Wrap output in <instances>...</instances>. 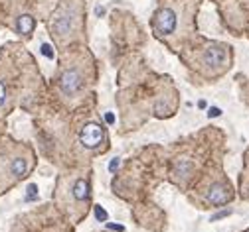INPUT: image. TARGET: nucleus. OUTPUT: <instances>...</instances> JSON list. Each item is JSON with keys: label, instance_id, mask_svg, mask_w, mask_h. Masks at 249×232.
<instances>
[{"label": "nucleus", "instance_id": "obj_4", "mask_svg": "<svg viewBox=\"0 0 249 232\" xmlns=\"http://www.w3.org/2000/svg\"><path fill=\"white\" fill-rule=\"evenodd\" d=\"M152 30L154 34L160 36V38H166V36H172L174 31L178 30V14L172 6H160L152 16Z\"/></svg>", "mask_w": 249, "mask_h": 232}, {"label": "nucleus", "instance_id": "obj_10", "mask_svg": "<svg viewBox=\"0 0 249 232\" xmlns=\"http://www.w3.org/2000/svg\"><path fill=\"white\" fill-rule=\"evenodd\" d=\"M36 195H38V187H36V185H30L26 197H28V199H36Z\"/></svg>", "mask_w": 249, "mask_h": 232}, {"label": "nucleus", "instance_id": "obj_3", "mask_svg": "<svg viewBox=\"0 0 249 232\" xmlns=\"http://www.w3.org/2000/svg\"><path fill=\"white\" fill-rule=\"evenodd\" d=\"M85 73L83 69L75 67V65H70V67H66L64 71H61L59 75V91L64 93V96L71 98V96H77L81 91H83V85H85Z\"/></svg>", "mask_w": 249, "mask_h": 232}, {"label": "nucleus", "instance_id": "obj_9", "mask_svg": "<svg viewBox=\"0 0 249 232\" xmlns=\"http://www.w3.org/2000/svg\"><path fill=\"white\" fill-rule=\"evenodd\" d=\"M6 87H4V83L2 81H0V108H2L4 107V103H6Z\"/></svg>", "mask_w": 249, "mask_h": 232}, {"label": "nucleus", "instance_id": "obj_12", "mask_svg": "<svg viewBox=\"0 0 249 232\" xmlns=\"http://www.w3.org/2000/svg\"><path fill=\"white\" fill-rule=\"evenodd\" d=\"M95 213H97V217H99V220H105V218H107V215H105V211H103L101 207H95Z\"/></svg>", "mask_w": 249, "mask_h": 232}, {"label": "nucleus", "instance_id": "obj_5", "mask_svg": "<svg viewBox=\"0 0 249 232\" xmlns=\"http://www.w3.org/2000/svg\"><path fill=\"white\" fill-rule=\"evenodd\" d=\"M103 140H105V132L103 126L97 122H87L79 132V142L87 150H97L103 144Z\"/></svg>", "mask_w": 249, "mask_h": 232}, {"label": "nucleus", "instance_id": "obj_2", "mask_svg": "<svg viewBox=\"0 0 249 232\" xmlns=\"http://www.w3.org/2000/svg\"><path fill=\"white\" fill-rule=\"evenodd\" d=\"M231 49L226 44H210L200 53V63L210 71H220V67H230Z\"/></svg>", "mask_w": 249, "mask_h": 232}, {"label": "nucleus", "instance_id": "obj_13", "mask_svg": "<svg viewBox=\"0 0 249 232\" xmlns=\"http://www.w3.org/2000/svg\"><path fill=\"white\" fill-rule=\"evenodd\" d=\"M212 112H210V116H217V114H220V108H210Z\"/></svg>", "mask_w": 249, "mask_h": 232}, {"label": "nucleus", "instance_id": "obj_11", "mask_svg": "<svg viewBox=\"0 0 249 232\" xmlns=\"http://www.w3.org/2000/svg\"><path fill=\"white\" fill-rule=\"evenodd\" d=\"M42 53H44L46 57H50V59H53V53H52V49H50V46H42Z\"/></svg>", "mask_w": 249, "mask_h": 232}, {"label": "nucleus", "instance_id": "obj_6", "mask_svg": "<svg viewBox=\"0 0 249 232\" xmlns=\"http://www.w3.org/2000/svg\"><path fill=\"white\" fill-rule=\"evenodd\" d=\"M231 191H230V187L228 185H220V183H215V185H212L210 189H208V193H206V199L213 205V207H222V205H226V203H230L231 201Z\"/></svg>", "mask_w": 249, "mask_h": 232}, {"label": "nucleus", "instance_id": "obj_7", "mask_svg": "<svg viewBox=\"0 0 249 232\" xmlns=\"http://www.w3.org/2000/svg\"><path fill=\"white\" fill-rule=\"evenodd\" d=\"M34 18L30 16V14H20L16 18V31L20 36H32V31H34Z\"/></svg>", "mask_w": 249, "mask_h": 232}, {"label": "nucleus", "instance_id": "obj_1", "mask_svg": "<svg viewBox=\"0 0 249 232\" xmlns=\"http://www.w3.org/2000/svg\"><path fill=\"white\" fill-rule=\"evenodd\" d=\"M81 16L77 14V6L73 2H64L59 6V10L53 14L52 20V36L57 44H64L68 42L73 34H75V28L79 26Z\"/></svg>", "mask_w": 249, "mask_h": 232}, {"label": "nucleus", "instance_id": "obj_14", "mask_svg": "<svg viewBox=\"0 0 249 232\" xmlns=\"http://www.w3.org/2000/svg\"><path fill=\"white\" fill-rule=\"evenodd\" d=\"M105 120H107V122H113L115 118H113V114H109V112H107V114H105Z\"/></svg>", "mask_w": 249, "mask_h": 232}, {"label": "nucleus", "instance_id": "obj_8", "mask_svg": "<svg viewBox=\"0 0 249 232\" xmlns=\"http://www.w3.org/2000/svg\"><path fill=\"white\" fill-rule=\"evenodd\" d=\"M71 195L77 203H85L87 199H89V183L87 179H77L71 187Z\"/></svg>", "mask_w": 249, "mask_h": 232}]
</instances>
